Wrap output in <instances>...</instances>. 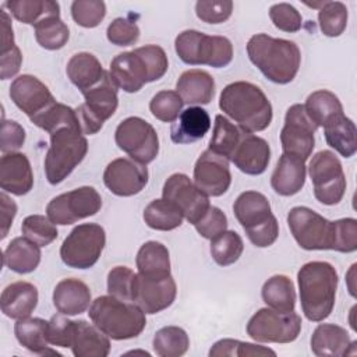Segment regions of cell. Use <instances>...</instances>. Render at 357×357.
Masks as SVG:
<instances>
[{"label": "cell", "instance_id": "obj_1", "mask_svg": "<svg viewBox=\"0 0 357 357\" xmlns=\"http://www.w3.org/2000/svg\"><path fill=\"white\" fill-rule=\"evenodd\" d=\"M219 107L245 132L264 131L273 117L266 95L259 86L247 81L226 85L219 96Z\"/></svg>", "mask_w": 357, "mask_h": 357}, {"label": "cell", "instance_id": "obj_2", "mask_svg": "<svg viewBox=\"0 0 357 357\" xmlns=\"http://www.w3.org/2000/svg\"><path fill=\"white\" fill-rule=\"evenodd\" d=\"M250 61L272 82L284 85L291 82L300 68L298 46L287 39L257 33L247 42Z\"/></svg>", "mask_w": 357, "mask_h": 357}, {"label": "cell", "instance_id": "obj_3", "mask_svg": "<svg viewBox=\"0 0 357 357\" xmlns=\"http://www.w3.org/2000/svg\"><path fill=\"white\" fill-rule=\"evenodd\" d=\"M300 304L308 321L321 322L326 319L336 300L337 272L329 262L311 261L304 264L297 273Z\"/></svg>", "mask_w": 357, "mask_h": 357}, {"label": "cell", "instance_id": "obj_4", "mask_svg": "<svg viewBox=\"0 0 357 357\" xmlns=\"http://www.w3.org/2000/svg\"><path fill=\"white\" fill-rule=\"evenodd\" d=\"M88 315L92 324L113 340L137 337L146 325L145 312L137 304L110 294L95 298Z\"/></svg>", "mask_w": 357, "mask_h": 357}, {"label": "cell", "instance_id": "obj_5", "mask_svg": "<svg viewBox=\"0 0 357 357\" xmlns=\"http://www.w3.org/2000/svg\"><path fill=\"white\" fill-rule=\"evenodd\" d=\"M233 212L255 247L265 248L276 241L279 223L264 194L258 191L241 192L233 204Z\"/></svg>", "mask_w": 357, "mask_h": 357}, {"label": "cell", "instance_id": "obj_6", "mask_svg": "<svg viewBox=\"0 0 357 357\" xmlns=\"http://www.w3.org/2000/svg\"><path fill=\"white\" fill-rule=\"evenodd\" d=\"M174 49L180 60L190 66L226 67L233 60V45L226 36L206 35L187 29L177 35Z\"/></svg>", "mask_w": 357, "mask_h": 357}, {"label": "cell", "instance_id": "obj_7", "mask_svg": "<svg viewBox=\"0 0 357 357\" xmlns=\"http://www.w3.org/2000/svg\"><path fill=\"white\" fill-rule=\"evenodd\" d=\"M88 141L78 128L64 127L50 134V146L45 158V173L50 184H60L84 160Z\"/></svg>", "mask_w": 357, "mask_h": 357}, {"label": "cell", "instance_id": "obj_8", "mask_svg": "<svg viewBox=\"0 0 357 357\" xmlns=\"http://www.w3.org/2000/svg\"><path fill=\"white\" fill-rule=\"evenodd\" d=\"M106 244L105 229L98 223L75 226L60 247L61 261L74 269L92 268Z\"/></svg>", "mask_w": 357, "mask_h": 357}, {"label": "cell", "instance_id": "obj_9", "mask_svg": "<svg viewBox=\"0 0 357 357\" xmlns=\"http://www.w3.org/2000/svg\"><path fill=\"white\" fill-rule=\"evenodd\" d=\"M82 95L85 102L75 109V113L82 134L92 135L100 131L103 123L114 114L119 106L117 86L106 71L102 81Z\"/></svg>", "mask_w": 357, "mask_h": 357}, {"label": "cell", "instance_id": "obj_10", "mask_svg": "<svg viewBox=\"0 0 357 357\" xmlns=\"http://www.w3.org/2000/svg\"><path fill=\"white\" fill-rule=\"evenodd\" d=\"M310 178L317 201L324 205H336L346 191V176L340 160L332 151L317 152L308 165Z\"/></svg>", "mask_w": 357, "mask_h": 357}, {"label": "cell", "instance_id": "obj_11", "mask_svg": "<svg viewBox=\"0 0 357 357\" xmlns=\"http://www.w3.org/2000/svg\"><path fill=\"white\" fill-rule=\"evenodd\" d=\"M301 331V317L294 311L278 312L272 308L258 310L247 324V335L261 343H290Z\"/></svg>", "mask_w": 357, "mask_h": 357}, {"label": "cell", "instance_id": "obj_12", "mask_svg": "<svg viewBox=\"0 0 357 357\" xmlns=\"http://www.w3.org/2000/svg\"><path fill=\"white\" fill-rule=\"evenodd\" d=\"M114 141L132 160L148 165L159 153V138L155 128L141 117H127L116 128Z\"/></svg>", "mask_w": 357, "mask_h": 357}, {"label": "cell", "instance_id": "obj_13", "mask_svg": "<svg viewBox=\"0 0 357 357\" xmlns=\"http://www.w3.org/2000/svg\"><path fill=\"white\" fill-rule=\"evenodd\" d=\"M100 208V194L93 187L84 185L54 197L46 206V215L54 225L66 226L96 215Z\"/></svg>", "mask_w": 357, "mask_h": 357}, {"label": "cell", "instance_id": "obj_14", "mask_svg": "<svg viewBox=\"0 0 357 357\" xmlns=\"http://www.w3.org/2000/svg\"><path fill=\"white\" fill-rule=\"evenodd\" d=\"M289 229L297 244L308 251L331 250L333 222L307 206H294L287 213Z\"/></svg>", "mask_w": 357, "mask_h": 357}, {"label": "cell", "instance_id": "obj_15", "mask_svg": "<svg viewBox=\"0 0 357 357\" xmlns=\"http://www.w3.org/2000/svg\"><path fill=\"white\" fill-rule=\"evenodd\" d=\"M317 128L318 127L307 116L304 105H291L286 112L284 126L280 131L283 153L305 162L314 151V134Z\"/></svg>", "mask_w": 357, "mask_h": 357}, {"label": "cell", "instance_id": "obj_16", "mask_svg": "<svg viewBox=\"0 0 357 357\" xmlns=\"http://www.w3.org/2000/svg\"><path fill=\"white\" fill-rule=\"evenodd\" d=\"M162 195L173 202L191 225H195L211 206L208 195L183 173H174L165 181Z\"/></svg>", "mask_w": 357, "mask_h": 357}, {"label": "cell", "instance_id": "obj_17", "mask_svg": "<svg viewBox=\"0 0 357 357\" xmlns=\"http://www.w3.org/2000/svg\"><path fill=\"white\" fill-rule=\"evenodd\" d=\"M177 286L172 275L155 279L135 273L131 301L145 314H156L170 307L176 298Z\"/></svg>", "mask_w": 357, "mask_h": 357}, {"label": "cell", "instance_id": "obj_18", "mask_svg": "<svg viewBox=\"0 0 357 357\" xmlns=\"http://www.w3.org/2000/svg\"><path fill=\"white\" fill-rule=\"evenodd\" d=\"M194 184L208 197L223 195L231 184L229 159L206 149L195 162Z\"/></svg>", "mask_w": 357, "mask_h": 357}, {"label": "cell", "instance_id": "obj_19", "mask_svg": "<svg viewBox=\"0 0 357 357\" xmlns=\"http://www.w3.org/2000/svg\"><path fill=\"white\" fill-rule=\"evenodd\" d=\"M103 183L117 197H132L148 183V169L132 159L112 160L103 172Z\"/></svg>", "mask_w": 357, "mask_h": 357}, {"label": "cell", "instance_id": "obj_20", "mask_svg": "<svg viewBox=\"0 0 357 357\" xmlns=\"http://www.w3.org/2000/svg\"><path fill=\"white\" fill-rule=\"evenodd\" d=\"M10 98L29 120L43 113L56 102L49 88L40 79L29 74H22L11 82Z\"/></svg>", "mask_w": 357, "mask_h": 357}, {"label": "cell", "instance_id": "obj_21", "mask_svg": "<svg viewBox=\"0 0 357 357\" xmlns=\"http://www.w3.org/2000/svg\"><path fill=\"white\" fill-rule=\"evenodd\" d=\"M109 74L114 85L128 93L138 92L145 84L152 82L151 71L137 49L117 54L110 61Z\"/></svg>", "mask_w": 357, "mask_h": 357}, {"label": "cell", "instance_id": "obj_22", "mask_svg": "<svg viewBox=\"0 0 357 357\" xmlns=\"http://www.w3.org/2000/svg\"><path fill=\"white\" fill-rule=\"evenodd\" d=\"M230 160L240 172L258 176L262 174L269 165L271 148L264 138L244 131Z\"/></svg>", "mask_w": 357, "mask_h": 357}, {"label": "cell", "instance_id": "obj_23", "mask_svg": "<svg viewBox=\"0 0 357 357\" xmlns=\"http://www.w3.org/2000/svg\"><path fill=\"white\" fill-rule=\"evenodd\" d=\"M0 187L13 195H25L33 187V173L26 155L4 153L0 159Z\"/></svg>", "mask_w": 357, "mask_h": 357}, {"label": "cell", "instance_id": "obj_24", "mask_svg": "<svg viewBox=\"0 0 357 357\" xmlns=\"http://www.w3.org/2000/svg\"><path fill=\"white\" fill-rule=\"evenodd\" d=\"M38 289L29 282H14L8 284L0 298L1 311L11 319L28 318L38 305Z\"/></svg>", "mask_w": 357, "mask_h": 357}, {"label": "cell", "instance_id": "obj_25", "mask_svg": "<svg viewBox=\"0 0 357 357\" xmlns=\"http://www.w3.org/2000/svg\"><path fill=\"white\" fill-rule=\"evenodd\" d=\"M70 349L75 357H106L110 353V340L95 324L78 319L74 321Z\"/></svg>", "mask_w": 357, "mask_h": 357}, {"label": "cell", "instance_id": "obj_26", "mask_svg": "<svg viewBox=\"0 0 357 357\" xmlns=\"http://www.w3.org/2000/svg\"><path fill=\"white\" fill-rule=\"evenodd\" d=\"M53 304L64 315L82 314L91 304V290L79 279H63L53 290Z\"/></svg>", "mask_w": 357, "mask_h": 357}, {"label": "cell", "instance_id": "obj_27", "mask_svg": "<svg viewBox=\"0 0 357 357\" xmlns=\"http://www.w3.org/2000/svg\"><path fill=\"white\" fill-rule=\"evenodd\" d=\"M176 92L187 105H208L215 95V79L205 70H187L178 77Z\"/></svg>", "mask_w": 357, "mask_h": 357}, {"label": "cell", "instance_id": "obj_28", "mask_svg": "<svg viewBox=\"0 0 357 357\" xmlns=\"http://www.w3.org/2000/svg\"><path fill=\"white\" fill-rule=\"evenodd\" d=\"M305 174L307 167L303 160L283 153L272 173L271 185L276 194L282 197H291L304 187Z\"/></svg>", "mask_w": 357, "mask_h": 357}, {"label": "cell", "instance_id": "obj_29", "mask_svg": "<svg viewBox=\"0 0 357 357\" xmlns=\"http://www.w3.org/2000/svg\"><path fill=\"white\" fill-rule=\"evenodd\" d=\"M351 342L347 331L335 324H319L311 336V350L319 357H339L349 354Z\"/></svg>", "mask_w": 357, "mask_h": 357}, {"label": "cell", "instance_id": "obj_30", "mask_svg": "<svg viewBox=\"0 0 357 357\" xmlns=\"http://www.w3.org/2000/svg\"><path fill=\"white\" fill-rule=\"evenodd\" d=\"M211 128V117L201 106H190L183 110L177 123L172 126L170 138L174 144H191L205 137Z\"/></svg>", "mask_w": 357, "mask_h": 357}, {"label": "cell", "instance_id": "obj_31", "mask_svg": "<svg viewBox=\"0 0 357 357\" xmlns=\"http://www.w3.org/2000/svg\"><path fill=\"white\" fill-rule=\"evenodd\" d=\"M66 73L81 93L99 84L106 74L96 56L86 52L74 54L67 63Z\"/></svg>", "mask_w": 357, "mask_h": 357}, {"label": "cell", "instance_id": "obj_32", "mask_svg": "<svg viewBox=\"0 0 357 357\" xmlns=\"http://www.w3.org/2000/svg\"><path fill=\"white\" fill-rule=\"evenodd\" d=\"M40 247L26 237H15L6 247L3 254L4 265L21 275L33 272L40 262Z\"/></svg>", "mask_w": 357, "mask_h": 357}, {"label": "cell", "instance_id": "obj_33", "mask_svg": "<svg viewBox=\"0 0 357 357\" xmlns=\"http://www.w3.org/2000/svg\"><path fill=\"white\" fill-rule=\"evenodd\" d=\"M138 273L146 278L162 279L170 275L169 250L159 241L144 243L135 258Z\"/></svg>", "mask_w": 357, "mask_h": 357}, {"label": "cell", "instance_id": "obj_34", "mask_svg": "<svg viewBox=\"0 0 357 357\" xmlns=\"http://www.w3.org/2000/svg\"><path fill=\"white\" fill-rule=\"evenodd\" d=\"M326 144L343 158H351L357 151V128L344 113L331 120L324 127Z\"/></svg>", "mask_w": 357, "mask_h": 357}, {"label": "cell", "instance_id": "obj_35", "mask_svg": "<svg viewBox=\"0 0 357 357\" xmlns=\"http://www.w3.org/2000/svg\"><path fill=\"white\" fill-rule=\"evenodd\" d=\"M46 328L47 321L42 318H24L18 319L14 325V333L17 340L21 346H24L26 350L35 353V354H59L56 350H52L47 346V337H46Z\"/></svg>", "mask_w": 357, "mask_h": 357}, {"label": "cell", "instance_id": "obj_36", "mask_svg": "<svg viewBox=\"0 0 357 357\" xmlns=\"http://www.w3.org/2000/svg\"><path fill=\"white\" fill-rule=\"evenodd\" d=\"M264 303L278 312H290L296 307V289L291 279L284 275L269 278L261 290Z\"/></svg>", "mask_w": 357, "mask_h": 357}, {"label": "cell", "instance_id": "obj_37", "mask_svg": "<svg viewBox=\"0 0 357 357\" xmlns=\"http://www.w3.org/2000/svg\"><path fill=\"white\" fill-rule=\"evenodd\" d=\"M304 109L317 127H325L331 120L343 114V106L339 98L328 89H319L310 93L304 103Z\"/></svg>", "mask_w": 357, "mask_h": 357}, {"label": "cell", "instance_id": "obj_38", "mask_svg": "<svg viewBox=\"0 0 357 357\" xmlns=\"http://www.w3.org/2000/svg\"><path fill=\"white\" fill-rule=\"evenodd\" d=\"M4 6L17 21L33 26L47 17H60V6L53 0H13Z\"/></svg>", "mask_w": 357, "mask_h": 357}, {"label": "cell", "instance_id": "obj_39", "mask_svg": "<svg viewBox=\"0 0 357 357\" xmlns=\"http://www.w3.org/2000/svg\"><path fill=\"white\" fill-rule=\"evenodd\" d=\"M142 216L151 229L160 231H169L180 227L184 219L180 209L165 198L149 202L144 209Z\"/></svg>", "mask_w": 357, "mask_h": 357}, {"label": "cell", "instance_id": "obj_40", "mask_svg": "<svg viewBox=\"0 0 357 357\" xmlns=\"http://www.w3.org/2000/svg\"><path fill=\"white\" fill-rule=\"evenodd\" d=\"M22 54L14 42L11 20L7 11H1V50H0V78L14 77L21 67Z\"/></svg>", "mask_w": 357, "mask_h": 357}, {"label": "cell", "instance_id": "obj_41", "mask_svg": "<svg viewBox=\"0 0 357 357\" xmlns=\"http://www.w3.org/2000/svg\"><path fill=\"white\" fill-rule=\"evenodd\" d=\"M243 130L237 126H234L229 119H226L222 114H218L215 117V126H213V132L209 141V148L211 151L227 158L230 160L236 146L238 145Z\"/></svg>", "mask_w": 357, "mask_h": 357}, {"label": "cell", "instance_id": "obj_42", "mask_svg": "<svg viewBox=\"0 0 357 357\" xmlns=\"http://www.w3.org/2000/svg\"><path fill=\"white\" fill-rule=\"evenodd\" d=\"M153 351L160 357H180L190 347V337L180 326H163L153 336Z\"/></svg>", "mask_w": 357, "mask_h": 357}, {"label": "cell", "instance_id": "obj_43", "mask_svg": "<svg viewBox=\"0 0 357 357\" xmlns=\"http://www.w3.org/2000/svg\"><path fill=\"white\" fill-rule=\"evenodd\" d=\"M31 121L36 127L47 131L49 134L57 131L59 128H64V127L81 130L75 110L71 109L70 106L59 103V102H54L43 113H40Z\"/></svg>", "mask_w": 357, "mask_h": 357}, {"label": "cell", "instance_id": "obj_44", "mask_svg": "<svg viewBox=\"0 0 357 357\" xmlns=\"http://www.w3.org/2000/svg\"><path fill=\"white\" fill-rule=\"evenodd\" d=\"M33 28L36 42L46 50H59L70 39V29L60 17H47Z\"/></svg>", "mask_w": 357, "mask_h": 357}, {"label": "cell", "instance_id": "obj_45", "mask_svg": "<svg viewBox=\"0 0 357 357\" xmlns=\"http://www.w3.org/2000/svg\"><path fill=\"white\" fill-rule=\"evenodd\" d=\"M211 255L213 261L220 266H229L238 261L243 254L244 244L238 233L233 230H225L219 236L211 240Z\"/></svg>", "mask_w": 357, "mask_h": 357}, {"label": "cell", "instance_id": "obj_46", "mask_svg": "<svg viewBox=\"0 0 357 357\" xmlns=\"http://www.w3.org/2000/svg\"><path fill=\"white\" fill-rule=\"evenodd\" d=\"M347 7L342 1H325L318 10V22L322 33L329 38L340 36L347 26Z\"/></svg>", "mask_w": 357, "mask_h": 357}, {"label": "cell", "instance_id": "obj_47", "mask_svg": "<svg viewBox=\"0 0 357 357\" xmlns=\"http://www.w3.org/2000/svg\"><path fill=\"white\" fill-rule=\"evenodd\" d=\"M21 231L24 237L31 240L32 243L38 244L39 247H46L53 243L57 236L56 225L43 215H29L22 220Z\"/></svg>", "mask_w": 357, "mask_h": 357}, {"label": "cell", "instance_id": "obj_48", "mask_svg": "<svg viewBox=\"0 0 357 357\" xmlns=\"http://www.w3.org/2000/svg\"><path fill=\"white\" fill-rule=\"evenodd\" d=\"M211 357H251V356H276V353L269 349L259 344L241 342L236 339H222L216 342L211 350Z\"/></svg>", "mask_w": 357, "mask_h": 357}, {"label": "cell", "instance_id": "obj_49", "mask_svg": "<svg viewBox=\"0 0 357 357\" xmlns=\"http://www.w3.org/2000/svg\"><path fill=\"white\" fill-rule=\"evenodd\" d=\"M183 99L176 91H160L149 102V110L155 119L173 123L178 119L183 109Z\"/></svg>", "mask_w": 357, "mask_h": 357}, {"label": "cell", "instance_id": "obj_50", "mask_svg": "<svg viewBox=\"0 0 357 357\" xmlns=\"http://www.w3.org/2000/svg\"><path fill=\"white\" fill-rule=\"evenodd\" d=\"M106 15V4L100 0H75L71 3V17L84 28L98 26Z\"/></svg>", "mask_w": 357, "mask_h": 357}, {"label": "cell", "instance_id": "obj_51", "mask_svg": "<svg viewBox=\"0 0 357 357\" xmlns=\"http://www.w3.org/2000/svg\"><path fill=\"white\" fill-rule=\"evenodd\" d=\"M331 250L339 252H354L357 250V220L354 218L333 222Z\"/></svg>", "mask_w": 357, "mask_h": 357}, {"label": "cell", "instance_id": "obj_52", "mask_svg": "<svg viewBox=\"0 0 357 357\" xmlns=\"http://www.w3.org/2000/svg\"><path fill=\"white\" fill-rule=\"evenodd\" d=\"M135 273L128 266H114L107 273V291L110 296L131 301Z\"/></svg>", "mask_w": 357, "mask_h": 357}, {"label": "cell", "instance_id": "obj_53", "mask_svg": "<svg viewBox=\"0 0 357 357\" xmlns=\"http://www.w3.org/2000/svg\"><path fill=\"white\" fill-rule=\"evenodd\" d=\"M107 40L116 46H130L139 39L138 25L126 17L114 18L106 29Z\"/></svg>", "mask_w": 357, "mask_h": 357}, {"label": "cell", "instance_id": "obj_54", "mask_svg": "<svg viewBox=\"0 0 357 357\" xmlns=\"http://www.w3.org/2000/svg\"><path fill=\"white\" fill-rule=\"evenodd\" d=\"M233 11L230 0H199L195 3L197 17L206 24H220L229 20Z\"/></svg>", "mask_w": 357, "mask_h": 357}, {"label": "cell", "instance_id": "obj_55", "mask_svg": "<svg viewBox=\"0 0 357 357\" xmlns=\"http://www.w3.org/2000/svg\"><path fill=\"white\" fill-rule=\"evenodd\" d=\"M269 18L273 25L283 32H297L301 29L303 18L296 7L289 3H276L269 8Z\"/></svg>", "mask_w": 357, "mask_h": 357}, {"label": "cell", "instance_id": "obj_56", "mask_svg": "<svg viewBox=\"0 0 357 357\" xmlns=\"http://www.w3.org/2000/svg\"><path fill=\"white\" fill-rule=\"evenodd\" d=\"M74 332V321L68 319L64 314H54L47 321L46 337L47 342L59 347H70Z\"/></svg>", "mask_w": 357, "mask_h": 357}, {"label": "cell", "instance_id": "obj_57", "mask_svg": "<svg viewBox=\"0 0 357 357\" xmlns=\"http://www.w3.org/2000/svg\"><path fill=\"white\" fill-rule=\"evenodd\" d=\"M195 230L208 240L215 238L227 229V218L218 206H209L206 213L194 225Z\"/></svg>", "mask_w": 357, "mask_h": 357}, {"label": "cell", "instance_id": "obj_58", "mask_svg": "<svg viewBox=\"0 0 357 357\" xmlns=\"http://www.w3.org/2000/svg\"><path fill=\"white\" fill-rule=\"evenodd\" d=\"M25 142V130L21 124L14 120L1 121V134H0V151L4 153H13L18 151Z\"/></svg>", "mask_w": 357, "mask_h": 357}, {"label": "cell", "instance_id": "obj_59", "mask_svg": "<svg viewBox=\"0 0 357 357\" xmlns=\"http://www.w3.org/2000/svg\"><path fill=\"white\" fill-rule=\"evenodd\" d=\"M0 237L6 238L17 215V204L6 194V191L0 194Z\"/></svg>", "mask_w": 357, "mask_h": 357}]
</instances>
